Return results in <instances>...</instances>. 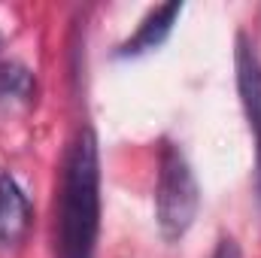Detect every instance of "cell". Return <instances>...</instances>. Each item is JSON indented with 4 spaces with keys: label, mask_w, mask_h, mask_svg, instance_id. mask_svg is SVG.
<instances>
[{
    "label": "cell",
    "mask_w": 261,
    "mask_h": 258,
    "mask_svg": "<svg viewBox=\"0 0 261 258\" xmlns=\"http://www.w3.org/2000/svg\"><path fill=\"white\" fill-rule=\"evenodd\" d=\"M34 94V76L31 70L15 61H0V104L9 100H28Z\"/></svg>",
    "instance_id": "6"
},
{
    "label": "cell",
    "mask_w": 261,
    "mask_h": 258,
    "mask_svg": "<svg viewBox=\"0 0 261 258\" xmlns=\"http://www.w3.org/2000/svg\"><path fill=\"white\" fill-rule=\"evenodd\" d=\"M31 228V203L9 170H0V249H12Z\"/></svg>",
    "instance_id": "5"
},
{
    "label": "cell",
    "mask_w": 261,
    "mask_h": 258,
    "mask_svg": "<svg viewBox=\"0 0 261 258\" xmlns=\"http://www.w3.org/2000/svg\"><path fill=\"white\" fill-rule=\"evenodd\" d=\"M200 210V189L186 152L164 140L158 152V183H155V219L164 240H179L195 225Z\"/></svg>",
    "instance_id": "2"
},
{
    "label": "cell",
    "mask_w": 261,
    "mask_h": 258,
    "mask_svg": "<svg viewBox=\"0 0 261 258\" xmlns=\"http://www.w3.org/2000/svg\"><path fill=\"white\" fill-rule=\"evenodd\" d=\"M237 91L246 113L249 131L255 137V192L261 200V58L246 34H237Z\"/></svg>",
    "instance_id": "3"
},
{
    "label": "cell",
    "mask_w": 261,
    "mask_h": 258,
    "mask_svg": "<svg viewBox=\"0 0 261 258\" xmlns=\"http://www.w3.org/2000/svg\"><path fill=\"white\" fill-rule=\"evenodd\" d=\"M210 258H243V252H240V243L234 237H219V243H216Z\"/></svg>",
    "instance_id": "7"
},
{
    "label": "cell",
    "mask_w": 261,
    "mask_h": 258,
    "mask_svg": "<svg viewBox=\"0 0 261 258\" xmlns=\"http://www.w3.org/2000/svg\"><path fill=\"white\" fill-rule=\"evenodd\" d=\"M179 12H182V3H179V0H170V3L155 6V9L140 21V28L130 34L128 40L119 43L116 55H119V58H140V55H149V52H155L158 46H164V40L170 37V31H173Z\"/></svg>",
    "instance_id": "4"
},
{
    "label": "cell",
    "mask_w": 261,
    "mask_h": 258,
    "mask_svg": "<svg viewBox=\"0 0 261 258\" xmlns=\"http://www.w3.org/2000/svg\"><path fill=\"white\" fill-rule=\"evenodd\" d=\"M100 234V149L97 134L79 128L61 158L55 197V258H94Z\"/></svg>",
    "instance_id": "1"
}]
</instances>
